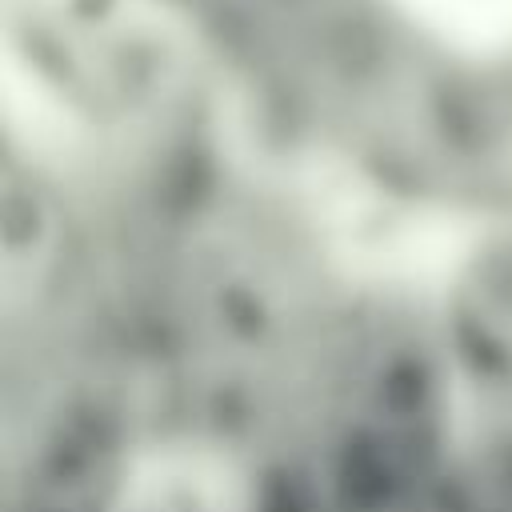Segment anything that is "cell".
<instances>
[{
	"instance_id": "cell-1",
	"label": "cell",
	"mask_w": 512,
	"mask_h": 512,
	"mask_svg": "<svg viewBox=\"0 0 512 512\" xmlns=\"http://www.w3.org/2000/svg\"><path fill=\"white\" fill-rule=\"evenodd\" d=\"M108 512H248L228 488L208 484H144V476Z\"/></svg>"
}]
</instances>
